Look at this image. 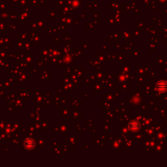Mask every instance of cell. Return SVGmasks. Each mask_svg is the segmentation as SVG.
<instances>
[{
  "label": "cell",
  "mask_w": 167,
  "mask_h": 167,
  "mask_svg": "<svg viewBox=\"0 0 167 167\" xmlns=\"http://www.w3.org/2000/svg\"><path fill=\"white\" fill-rule=\"evenodd\" d=\"M156 88L157 90L161 92H164V91H167V83L166 82H160L156 85Z\"/></svg>",
  "instance_id": "obj_1"
}]
</instances>
